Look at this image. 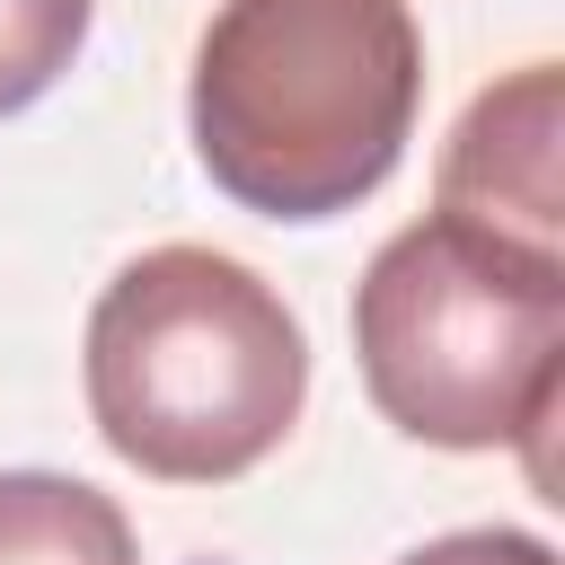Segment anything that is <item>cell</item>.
Wrapping results in <instances>:
<instances>
[{
    "instance_id": "6da1fadb",
    "label": "cell",
    "mask_w": 565,
    "mask_h": 565,
    "mask_svg": "<svg viewBox=\"0 0 565 565\" xmlns=\"http://www.w3.org/2000/svg\"><path fill=\"white\" fill-rule=\"evenodd\" d=\"M424 106V35L406 0H221L185 132L203 177L265 221H335L371 203Z\"/></svg>"
},
{
    "instance_id": "7a4b0ae2",
    "label": "cell",
    "mask_w": 565,
    "mask_h": 565,
    "mask_svg": "<svg viewBox=\"0 0 565 565\" xmlns=\"http://www.w3.org/2000/svg\"><path fill=\"white\" fill-rule=\"evenodd\" d=\"M79 388L97 441L159 486H230L309 406V335L282 291L221 247H141L88 309Z\"/></svg>"
},
{
    "instance_id": "5b68a950",
    "label": "cell",
    "mask_w": 565,
    "mask_h": 565,
    "mask_svg": "<svg viewBox=\"0 0 565 565\" xmlns=\"http://www.w3.org/2000/svg\"><path fill=\"white\" fill-rule=\"evenodd\" d=\"M0 565H141L115 494L62 468H0Z\"/></svg>"
},
{
    "instance_id": "3957f363",
    "label": "cell",
    "mask_w": 565,
    "mask_h": 565,
    "mask_svg": "<svg viewBox=\"0 0 565 565\" xmlns=\"http://www.w3.org/2000/svg\"><path fill=\"white\" fill-rule=\"evenodd\" d=\"M353 362L406 441L539 450L565 388V256L424 212L353 282Z\"/></svg>"
},
{
    "instance_id": "52a82bcc",
    "label": "cell",
    "mask_w": 565,
    "mask_h": 565,
    "mask_svg": "<svg viewBox=\"0 0 565 565\" xmlns=\"http://www.w3.org/2000/svg\"><path fill=\"white\" fill-rule=\"evenodd\" d=\"M397 565H556V547L539 539V530H450V539H424V547H406Z\"/></svg>"
},
{
    "instance_id": "8992f818",
    "label": "cell",
    "mask_w": 565,
    "mask_h": 565,
    "mask_svg": "<svg viewBox=\"0 0 565 565\" xmlns=\"http://www.w3.org/2000/svg\"><path fill=\"white\" fill-rule=\"evenodd\" d=\"M97 0H0V115H26L88 44Z\"/></svg>"
},
{
    "instance_id": "277c9868",
    "label": "cell",
    "mask_w": 565,
    "mask_h": 565,
    "mask_svg": "<svg viewBox=\"0 0 565 565\" xmlns=\"http://www.w3.org/2000/svg\"><path fill=\"white\" fill-rule=\"evenodd\" d=\"M556 150H565V79H556V62H521L494 88H477L468 115L450 124L441 168H433V212L459 230L565 256Z\"/></svg>"
}]
</instances>
